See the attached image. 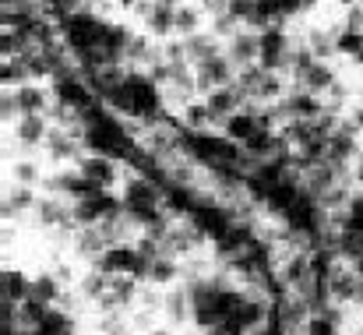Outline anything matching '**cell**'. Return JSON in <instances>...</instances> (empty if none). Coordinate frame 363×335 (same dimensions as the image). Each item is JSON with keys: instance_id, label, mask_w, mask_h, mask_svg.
I'll return each instance as SVG.
<instances>
[{"instance_id": "1", "label": "cell", "mask_w": 363, "mask_h": 335, "mask_svg": "<svg viewBox=\"0 0 363 335\" xmlns=\"http://www.w3.org/2000/svg\"><path fill=\"white\" fill-rule=\"evenodd\" d=\"M123 216L130 219V223H138L141 229L152 223H159L162 216H169L166 212V198H162V187L155 184V180H148V177H134V180H127V187H123Z\"/></svg>"}, {"instance_id": "2", "label": "cell", "mask_w": 363, "mask_h": 335, "mask_svg": "<svg viewBox=\"0 0 363 335\" xmlns=\"http://www.w3.org/2000/svg\"><path fill=\"white\" fill-rule=\"evenodd\" d=\"M57 28H60V39L64 46L78 57L85 50H96L103 46V28H106V18H99L92 7H78V11H67L57 18Z\"/></svg>"}, {"instance_id": "3", "label": "cell", "mask_w": 363, "mask_h": 335, "mask_svg": "<svg viewBox=\"0 0 363 335\" xmlns=\"http://www.w3.org/2000/svg\"><path fill=\"white\" fill-rule=\"evenodd\" d=\"M289 75L296 82V89L303 92H314V96H328L335 85H339V75L328 60L314 57L307 46H296L293 50V64H289Z\"/></svg>"}, {"instance_id": "4", "label": "cell", "mask_w": 363, "mask_h": 335, "mask_svg": "<svg viewBox=\"0 0 363 335\" xmlns=\"http://www.w3.org/2000/svg\"><path fill=\"white\" fill-rule=\"evenodd\" d=\"M237 89L243 92L247 106H275V103L286 96V89H282V75L264 71L261 64L240 67V75H237Z\"/></svg>"}, {"instance_id": "5", "label": "cell", "mask_w": 363, "mask_h": 335, "mask_svg": "<svg viewBox=\"0 0 363 335\" xmlns=\"http://www.w3.org/2000/svg\"><path fill=\"white\" fill-rule=\"evenodd\" d=\"M257 39H261V57H257V64H261L264 71H275V75L289 71L293 50H296V46L289 43L286 25H268V28L257 32Z\"/></svg>"}, {"instance_id": "6", "label": "cell", "mask_w": 363, "mask_h": 335, "mask_svg": "<svg viewBox=\"0 0 363 335\" xmlns=\"http://www.w3.org/2000/svg\"><path fill=\"white\" fill-rule=\"evenodd\" d=\"M71 205H74V223H78V229L82 226H99V223H106V219L123 216V198L110 194V191H92L89 198L71 202Z\"/></svg>"}, {"instance_id": "7", "label": "cell", "mask_w": 363, "mask_h": 335, "mask_svg": "<svg viewBox=\"0 0 363 335\" xmlns=\"http://www.w3.org/2000/svg\"><path fill=\"white\" fill-rule=\"evenodd\" d=\"M32 212H35L39 226H46V229L78 233V223H74V205H67V202H64V198H57V194H46V198H39Z\"/></svg>"}, {"instance_id": "8", "label": "cell", "mask_w": 363, "mask_h": 335, "mask_svg": "<svg viewBox=\"0 0 363 335\" xmlns=\"http://www.w3.org/2000/svg\"><path fill=\"white\" fill-rule=\"evenodd\" d=\"M82 148H85V131H82V123H78V127H53L50 138H46V152H50L53 163L82 159Z\"/></svg>"}, {"instance_id": "9", "label": "cell", "mask_w": 363, "mask_h": 335, "mask_svg": "<svg viewBox=\"0 0 363 335\" xmlns=\"http://www.w3.org/2000/svg\"><path fill=\"white\" fill-rule=\"evenodd\" d=\"M78 173H82L96 191H110V187L117 184V177H121V163L110 159V155H96V152H89V155L78 159Z\"/></svg>"}, {"instance_id": "10", "label": "cell", "mask_w": 363, "mask_h": 335, "mask_svg": "<svg viewBox=\"0 0 363 335\" xmlns=\"http://www.w3.org/2000/svg\"><path fill=\"white\" fill-rule=\"evenodd\" d=\"M14 99H18V110L21 116H46V113L53 110V89H46V85H39V82H25V85H18L14 89Z\"/></svg>"}, {"instance_id": "11", "label": "cell", "mask_w": 363, "mask_h": 335, "mask_svg": "<svg viewBox=\"0 0 363 335\" xmlns=\"http://www.w3.org/2000/svg\"><path fill=\"white\" fill-rule=\"evenodd\" d=\"M205 103H208V110H212V120H216V123H226L233 113L247 106V99H243V92L237 89V82H233V85H223V89H216V92H208Z\"/></svg>"}, {"instance_id": "12", "label": "cell", "mask_w": 363, "mask_h": 335, "mask_svg": "<svg viewBox=\"0 0 363 335\" xmlns=\"http://www.w3.org/2000/svg\"><path fill=\"white\" fill-rule=\"evenodd\" d=\"M141 25H145V35H152V39H173L177 35V7L155 0L148 7V14L141 18Z\"/></svg>"}, {"instance_id": "13", "label": "cell", "mask_w": 363, "mask_h": 335, "mask_svg": "<svg viewBox=\"0 0 363 335\" xmlns=\"http://www.w3.org/2000/svg\"><path fill=\"white\" fill-rule=\"evenodd\" d=\"M226 53H230V60H233L237 67L257 64V57H261V39H257V32H254V28H240V32L226 43Z\"/></svg>"}, {"instance_id": "14", "label": "cell", "mask_w": 363, "mask_h": 335, "mask_svg": "<svg viewBox=\"0 0 363 335\" xmlns=\"http://www.w3.org/2000/svg\"><path fill=\"white\" fill-rule=\"evenodd\" d=\"M50 131H53L50 116H21V120L14 123V138H18V145H21V148H35V145H46Z\"/></svg>"}, {"instance_id": "15", "label": "cell", "mask_w": 363, "mask_h": 335, "mask_svg": "<svg viewBox=\"0 0 363 335\" xmlns=\"http://www.w3.org/2000/svg\"><path fill=\"white\" fill-rule=\"evenodd\" d=\"M198 32H205V7L198 0H187L177 7V39H191Z\"/></svg>"}, {"instance_id": "16", "label": "cell", "mask_w": 363, "mask_h": 335, "mask_svg": "<svg viewBox=\"0 0 363 335\" xmlns=\"http://www.w3.org/2000/svg\"><path fill=\"white\" fill-rule=\"evenodd\" d=\"M0 286H4V290H0L4 307H18V304H25L28 293H32V279L21 275V272H4V282H0Z\"/></svg>"}, {"instance_id": "17", "label": "cell", "mask_w": 363, "mask_h": 335, "mask_svg": "<svg viewBox=\"0 0 363 335\" xmlns=\"http://www.w3.org/2000/svg\"><path fill=\"white\" fill-rule=\"evenodd\" d=\"M335 53L346 57V60H360L363 64V28L339 25L335 28Z\"/></svg>"}, {"instance_id": "18", "label": "cell", "mask_w": 363, "mask_h": 335, "mask_svg": "<svg viewBox=\"0 0 363 335\" xmlns=\"http://www.w3.org/2000/svg\"><path fill=\"white\" fill-rule=\"evenodd\" d=\"M35 191L32 187H25V184H14L7 194H4V219H18L21 212H28V209H35Z\"/></svg>"}, {"instance_id": "19", "label": "cell", "mask_w": 363, "mask_h": 335, "mask_svg": "<svg viewBox=\"0 0 363 335\" xmlns=\"http://www.w3.org/2000/svg\"><path fill=\"white\" fill-rule=\"evenodd\" d=\"M162 314L169 318V329L191 322V297H187V290H169L162 297Z\"/></svg>"}, {"instance_id": "20", "label": "cell", "mask_w": 363, "mask_h": 335, "mask_svg": "<svg viewBox=\"0 0 363 335\" xmlns=\"http://www.w3.org/2000/svg\"><path fill=\"white\" fill-rule=\"evenodd\" d=\"M28 300H39L46 307H57L60 304V279L57 275H32V293Z\"/></svg>"}, {"instance_id": "21", "label": "cell", "mask_w": 363, "mask_h": 335, "mask_svg": "<svg viewBox=\"0 0 363 335\" xmlns=\"http://www.w3.org/2000/svg\"><path fill=\"white\" fill-rule=\"evenodd\" d=\"M335 229H353V233H363V191L353 194L342 212H335Z\"/></svg>"}, {"instance_id": "22", "label": "cell", "mask_w": 363, "mask_h": 335, "mask_svg": "<svg viewBox=\"0 0 363 335\" xmlns=\"http://www.w3.org/2000/svg\"><path fill=\"white\" fill-rule=\"evenodd\" d=\"M177 275H180V265H177V258L162 254V258H155V261L148 265V279H145V282H152V286H169Z\"/></svg>"}, {"instance_id": "23", "label": "cell", "mask_w": 363, "mask_h": 335, "mask_svg": "<svg viewBox=\"0 0 363 335\" xmlns=\"http://www.w3.org/2000/svg\"><path fill=\"white\" fill-rule=\"evenodd\" d=\"M180 123H184L187 131H208L216 120H212V110H208V103H205V99H201V103L194 99V103H187V106H184V120H180Z\"/></svg>"}, {"instance_id": "24", "label": "cell", "mask_w": 363, "mask_h": 335, "mask_svg": "<svg viewBox=\"0 0 363 335\" xmlns=\"http://www.w3.org/2000/svg\"><path fill=\"white\" fill-rule=\"evenodd\" d=\"M43 180V170L32 163V159H21L14 163V184H25V187H35Z\"/></svg>"}, {"instance_id": "25", "label": "cell", "mask_w": 363, "mask_h": 335, "mask_svg": "<svg viewBox=\"0 0 363 335\" xmlns=\"http://www.w3.org/2000/svg\"><path fill=\"white\" fill-rule=\"evenodd\" d=\"M201 335H247L240 325H233V322H223V325H216V329H205Z\"/></svg>"}, {"instance_id": "26", "label": "cell", "mask_w": 363, "mask_h": 335, "mask_svg": "<svg viewBox=\"0 0 363 335\" xmlns=\"http://www.w3.org/2000/svg\"><path fill=\"white\" fill-rule=\"evenodd\" d=\"M353 180L363 187V152H360V163H357V170H353Z\"/></svg>"}, {"instance_id": "27", "label": "cell", "mask_w": 363, "mask_h": 335, "mask_svg": "<svg viewBox=\"0 0 363 335\" xmlns=\"http://www.w3.org/2000/svg\"><path fill=\"white\" fill-rule=\"evenodd\" d=\"M148 335H177L173 329H148Z\"/></svg>"}, {"instance_id": "28", "label": "cell", "mask_w": 363, "mask_h": 335, "mask_svg": "<svg viewBox=\"0 0 363 335\" xmlns=\"http://www.w3.org/2000/svg\"><path fill=\"white\" fill-rule=\"evenodd\" d=\"M353 272H357V275L363 279V258H360V261H353Z\"/></svg>"}, {"instance_id": "29", "label": "cell", "mask_w": 363, "mask_h": 335, "mask_svg": "<svg viewBox=\"0 0 363 335\" xmlns=\"http://www.w3.org/2000/svg\"><path fill=\"white\" fill-rule=\"evenodd\" d=\"M159 4H169V7H180V4H187V0H159Z\"/></svg>"}]
</instances>
